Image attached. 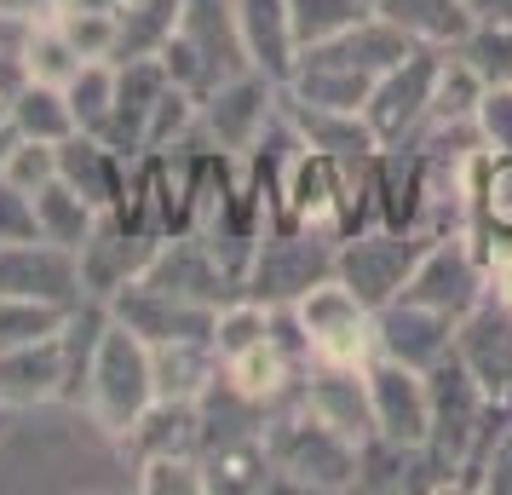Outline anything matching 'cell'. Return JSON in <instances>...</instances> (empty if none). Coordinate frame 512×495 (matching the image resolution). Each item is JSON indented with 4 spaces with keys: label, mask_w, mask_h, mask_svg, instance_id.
<instances>
[{
    "label": "cell",
    "mask_w": 512,
    "mask_h": 495,
    "mask_svg": "<svg viewBox=\"0 0 512 495\" xmlns=\"http://www.w3.org/2000/svg\"><path fill=\"white\" fill-rule=\"evenodd\" d=\"M409 47H415V41L374 12V18H363L357 29L334 35V41L300 47V64H294V75H288L282 93L305 98V104H328V110H363L369 93H374V81L392 70Z\"/></svg>",
    "instance_id": "1"
},
{
    "label": "cell",
    "mask_w": 512,
    "mask_h": 495,
    "mask_svg": "<svg viewBox=\"0 0 512 495\" xmlns=\"http://www.w3.org/2000/svg\"><path fill=\"white\" fill-rule=\"evenodd\" d=\"M265 449L277 461L282 490H317V495H340L357 490V444L300 398V386L282 403H271L265 421Z\"/></svg>",
    "instance_id": "2"
},
{
    "label": "cell",
    "mask_w": 512,
    "mask_h": 495,
    "mask_svg": "<svg viewBox=\"0 0 512 495\" xmlns=\"http://www.w3.org/2000/svg\"><path fill=\"white\" fill-rule=\"evenodd\" d=\"M156 403V369H150V340L133 334L121 323L116 311H110V323H104V340H98L93 352V375H87V421L116 444L127 426L139 421L144 409Z\"/></svg>",
    "instance_id": "3"
},
{
    "label": "cell",
    "mask_w": 512,
    "mask_h": 495,
    "mask_svg": "<svg viewBox=\"0 0 512 495\" xmlns=\"http://www.w3.org/2000/svg\"><path fill=\"white\" fill-rule=\"evenodd\" d=\"M438 236L432 231H392V225H363V231L340 236V248H334V277L363 300V306H386L397 300L409 277H415L420 254L432 248Z\"/></svg>",
    "instance_id": "4"
},
{
    "label": "cell",
    "mask_w": 512,
    "mask_h": 495,
    "mask_svg": "<svg viewBox=\"0 0 512 495\" xmlns=\"http://www.w3.org/2000/svg\"><path fill=\"white\" fill-rule=\"evenodd\" d=\"M334 236L300 231V225H271L259 236L254 260H248V277H242V294L259 300V306H294L300 294L334 277Z\"/></svg>",
    "instance_id": "5"
},
{
    "label": "cell",
    "mask_w": 512,
    "mask_h": 495,
    "mask_svg": "<svg viewBox=\"0 0 512 495\" xmlns=\"http://www.w3.org/2000/svg\"><path fill=\"white\" fill-rule=\"evenodd\" d=\"M282 110V87L271 81V75L259 70H236L225 75L219 87H208L202 93V139L213 144V150H225V156H248L259 139H265V127L277 121Z\"/></svg>",
    "instance_id": "6"
},
{
    "label": "cell",
    "mask_w": 512,
    "mask_h": 495,
    "mask_svg": "<svg viewBox=\"0 0 512 495\" xmlns=\"http://www.w3.org/2000/svg\"><path fill=\"white\" fill-rule=\"evenodd\" d=\"M300 311L305 346H311V363H369L374 357V306H363L340 277H323V283L294 300Z\"/></svg>",
    "instance_id": "7"
},
{
    "label": "cell",
    "mask_w": 512,
    "mask_h": 495,
    "mask_svg": "<svg viewBox=\"0 0 512 495\" xmlns=\"http://www.w3.org/2000/svg\"><path fill=\"white\" fill-rule=\"evenodd\" d=\"M438 70H443V47H409V52L392 64V70L374 81L369 104H363V116H369L374 139H380V144L415 139L420 127H426V110H432Z\"/></svg>",
    "instance_id": "8"
},
{
    "label": "cell",
    "mask_w": 512,
    "mask_h": 495,
    "mask_svg": "<svg viewBox=\"0 0 512 495\" xmlns=\"http://www.w3.org/2000/svg\"><path fill=\"white\" fill-rule=\"evenodd\" d=\"M484 294H489V265H484V254L472 248V236L466 231L438 236V242L420 254L409 288H403V300L438 306V311H449V317H466Z\"/></svg>",
    "instance_id": "9"
},
{
    "label": "cell",
    "mask_w": 512,
    "mask_h": 495,
    "mask_svg": "<svg viewBox=\"0 0 512 495\" xmlns=\"http://www.w3.org/2000/svg\"><path fill=\"white\" fill-rule=\"evenodd\" d=\"M156 236L133 231V225H121L116 213H98L93 236L75 248V265H81V294L87 300H116L127 283H139L144 271H150V260H156Z\"/></svg>",
    "instance_id": "10"
},
{
    "label": "cell",
    "mask_w": 512,
    "mask_h": 495,
    "mask_svg": "<svg viewBox=\"0 0 512 495\" xmlns=\"http://www.w3.org/2000/svg\"><path fill=\"white\" fill-rule=\"evenodd\" d=\"M369 375V403H374V432L392 438V444L426 449L432 438V392H426V369H409L397 357L374 352L363 363Z\"/></svg>",
    "instance_id": "11"
},
{
    "label": "cell",
    "mask_w": 512,
    "mask_h": 495,
    "mask_svg": "<svg viewBox=\"0 0 512 495\" xmlns=\"http://www.w3.org/2000/svg\"><path fill=\"white\" fill-rule=\"evenodd\" d=\"M466 190V236L484 254V265L512 248V156L507 150H472L461 167Z\"/></svg>",
    "instance_id": "12"
},
{
    "label": "cell",
    "mask_w": 512,
    "mask_h": 495,
    "mask_svg": "<svg viewBox=\"0 0 512 495\" xmlns=\"http://www.w3.org/2000/svg\"><path fill=\"white\" fill-rule=\"evenodd\" d=\"M455 334H461V317H449L438 306H420V300H386L374 311V352L397 357L409 369H432L455 352Z\"/></svg>",
    "instance_id": "13"
},
{
    "label": "cell",
    "mask_w": 512,
    "mask_h": 495,
    "mask_svg": "<svg viewBox=\"0 0 512 495\" xmlns=\"http://www.w3.org/2000/svg\"><path fill=\"white\" fill-rule=\"evenodd\" d=\"M426 190H432V167L420 144L403 139L374 150V225L426 231Z\"/></svg>",
    "instance_id": "14"
},
{
    "label": "cell",
    "mask_w": 512,
    "mask_h": 495,
    "mask_svg": "<svg viewBox=\"0 0 512 495\" xmlns=\"http://www.w3.org/2000/svg\"><path fill=\"white\" fill-rule=\"evenodd\" d=\"M455 352L466 357V369L478 375L489 403H495V409H512V306H501V300L484 294V300L461 317Z\"/></svg>",
    "instance_id": "15"
},
{
    "label": "cell",
    "mask_w": 512,
    "mask_h": 495,
    "mask_svg": "<svg viewBox=\"0 0 512 495\" xmlns=\"http://www.w3.org/2000/svg\"><path fill=\"white\" fill-rule=\"evenodd\" d=\"M0 294H24V300H58L81 306V265L70 248L52 242H0Z\"/></svg>",
    "instance_id": "16"
},
{
    "label": "cell",
    "mask_w": 512,
    "mask_h": 495,
    "mask_svg": "<svg viewBox=\"0 0 512 495\" xmlns=\"http://www.w3.org/2000/svg\"><path fill=\"white\" fill-rule=\"evenodd\" d=\"M110 311H116L121 323L133 334H144L150 346L156 340H213V317L219 311H208V306H190V300H173V294H162L156 283H127L110 300Z\"/></svg>",
    "instance_id": "17"
},
{
    "label": "cell",
    "mask_w": 512,
    "mask_h": 495,
    "mask_svg": "<svg viewBox=\"0 0 512 495\" xmlns=\"http://www.w3.org/2000/svg\"><path fill=\"white\" fill-rule=\"evenodd\" d=\"M236 41H242L248 70L288 87V75L300 64V35H294L288 0H236Z\"/></svg>",
    "instance_id": "18"
},
{
    "label": "cell",
    "mask_w": 512,
    "mask_h": 495,
    "mask_svg": "<svg viewBox=\"0 0 512 495\" xmlns=\"http://www.w3.org/2000/svg\"><path fill=\"white\" fill-rule=\"evenodd\" d=\"M300 398L323 415L334 432H346L351 444H363L374 432V403H369V375L357 363H311L300 375Z\"/></svg>",
    "instance_id": "19"
},
{
    "label": "cell",
    "mask_w": 512,
    "mask_h": 495,
    "mask_svg": "<svg viewBox=\"0 0 512 495\" xmlns=\"http://www.w3.org/2000/svg\"><path fill=\"white\" fill-rule=\"evenodd\" d=\"M167 64L162 58H121L116 64V110H110V127L98 139H110L127 156H144V127H150V110L156 98L167 93Z\"/></svg>",
    "instance_id": "20"
},
{
    "label": "cell",
    "mask_w": 512,
    "mask_h": 495,
    "mask_svg": "<svg viewBox=\"0 0 512 495\" xmlns=\"http://www.w3.org/2000/svg\"><path fill=\"white\" fill-rule=\"evenodd\" d=\"M64 398V346L58 334L29 340V346H6L0 352V409H41V403Z\"/></svg>",
    "instance_id": "21"
},
{
    "label": "cell",
    "mask_w": 512,
    "mask_h": 495,
    "mask_svg": "<svg viewBox=\"0 0 512 495\" xmlns=\"http://www.w3.org/2000/svg\"><path fill=\"white\" fill-rule=\"evenodd\" d=\"M127 167H133V156H127V150H116V144L98 139V133H81V127L58 144V179L81 190L98 213H110L121 202Z\"/></svg>",
    "instance_id": "22"
},
{
    "label": "cell",
    "mask_w": 512,
    "mask_h": 495,
    "mask_svg": "<svg viewBox=\"0 0 512 495\" xmlns=\"http://www.w3.org/2000/svg\"><path fill=\"white\" fill-rule=\"evenodd\" d=\"M116 449L139 467L156 455H202V421H196V403L190 398H156L139 421L116 438Z\"/></svg>",
    "instance_id": "23"
},
{
    "label": "cell",
    "mask_w": 512,
    "mask_h": 495,
    "mask_svg": "<svg viewBox=\"0 0 512 495\" xmlns=\"http://www.w3.org/2000/svg\"><path fill=\"white\" fill-rule=\"evenodd\" d=\"M282 121L300 133L305 150H323V156H369V150H380L363 110H328V104H305V98L282 93Z\"/></svg>",
    "instance_id": "24"
},
{
    "label": "cell",
    "mask_w": 512,
    "mask_h": 495,
    "mask_svg": "<svg viewBox=\"0 0 512 495\" xmlns=\"http://www.w3.org/2000/svg\"><path fill=\"white\" fill-rule=\"evenodd\" d=\"M196 421H202V449L213 444H242V438H265V421H271V403L248 398L225 369L208 380V392L196 398Z\"/></svg>",
    "instance_id": "25"
},
{
    "label": "cell",
    "mask_w": 512,
    "mask_h": 495,
    "mask_svg": "<svg viewBox=\"0 0 512 495\" xmlns=\"http://www.w3.org/2000/svg\"><path fill=\"white\" fill-rule=\"evenodd\" d=\"M392 29H403L415 47H461V35L478 24L472 0H380L374 6Z\"/></svg>",
    "instance_id": "26"
},
{
    "label": "cell",
    "mask_w": 512,
    "mask_h": 495,
    "mask_svg": "<svg viewBox=\"0 0 512 495\" xmlns=\"http://www.w3.org/2000/svg\"><path fill=\"white\" fill-rule=\"evenodd\" d=\"M202 478H208V490H219V495H265V490H282L277 461H271L265 438H242V444L202 449Z\"/></svg>",
    "instance_id": "27"
},
{
    "label": "cell",
    "mask_w": 512,
    "mask_h": 495,
    "mask_svg": "<svg viewBox=\"0 0 512 495\" xmlns=\"http://www.w3.org/2000/svg\"><path fill=\"white\" fill-rule=\"evenodd\" d=\"M150 369H156V398H202L208 380L225 369L213 340H156L150 346Z\"/></svg>",
    "instance_id": "28"
},
{
    "label": "cell",
    "mask_w": 512,
    "mask_h": 495,
    "mask_svg": "<svg viewBox=\"0 0 512 495\" xmlns=\"http://www.w3.org/2000/svg\"><path fill=\"white\" fill-rule=\"evenodd\" d=\"M35 219H41V242H52V248H70V254H75V248L93 236L98 208L75 185L52 179V185L35 190Z\"/></svg>",
    "instance_id": "29"
},
{
    "label": "cell",
    "mask_w": 512,
    "mask_h": 495,
    "mask_svg": "<svg viewBox=\"0 0 512 495\" xmlns=\"http://www.w3.org/2000/svg\"><path fill=\"white\" fill-rule=\"evenodd\" d=\"M6 116L18 121V133H24V139L64 144V139L75 133L70 93H64V87H47V81H24L18 93L6 98Z\"/></svg>",
    "instance_id": "30"
},
{
    "label": "cell",
    "mask_w": 512,
    "mask_h": 495,
    "mask_svg": "<svg viewBox=\"0 0 512 495\" xmlns=\"http://www.w3.org/2000/svg\"><path fill=\"white\" fill-rule=\"evenodd\" d=\"M116 18H121L116 64L121 58H162V47L179 29V0H127Z\"/></svg>",
    "instance_id": "31"
},
{
    "label": "cell",
    "mask_w": 512,
    "mask_h": 495,
    "mask_svg": "<svg viewBox=\"0 0 512 495\" xmlns=\"http://www.w3.org/2000/svg\"><path fill=\"white\" fill-rule=\"evenodd\" d=\"M484 87H512V18H478L461 35V47H449Z\"/></svg>",
    "instance_id": "32"
},
{
    "label": "cell",
    "mask_w": 512,
    "mask_h": 495,
    "mask_svg": "<svg viewBox=\"0 0 512 495\" xmlns=\"http://www.w3.org/2000/svg\"><path fill=\"white\" fill-rule=\"evenodd\" d=\"M64 93H70L75 127H81V133H104V127H110V110H116V64H110V58L81 64Z\"/></svg>",
    "instance_id": "33"
},
{
    "label": "cell",
    "mask_w": 512,
    "mask_h": 495,
    "mask_svg": "<svg viewBox=\"0 0 512 495\" xmlns=\"http://www.w3.org/2000/svg\"><path fill=\"white\" fill-rule=\"evenodd\" d=\"M288 12H294V35H300V47L334 41V35L357 29L363 18H374L369 0H288Z\"/></svg>",
    "instance_id": "34"
},
{
    "label": "cell",
    "mask_w": 512,
    "mask_h": 495,
    "mask_svg": "<svg viewBox=\"0 0 512 495\" xmlns=\"http://www.w3.org/2000/svg\"><path fill=\"white\" fill-rule=\"evenodd\" d=\"M70 306L58 300H24V294H0V352L6 346H29V340H47L64 329Z\"/></svg>",
    "instance_id": "35"
},
{
    "label": "cell",
    "mask_w": 512,
    "mask_h": 495,
    "mask_svg": "<svg viewBox=\"0 0 512 495\" xmlns=\"http://www.w3.org/2000/svg\"><path fill=\"white\" fill-rule=\"evenodd\" d=\"M478 98H484V81L466 70L455 52H443V70H438V87H432L426 127H443V121H472V116H478Z\"/></svg>",
    "instance_id": "36"
},
{
    "label": "cell",
    "mask_w": 512,
    "mask_h": 495,
    "mask_svg": "<svg viewBox=\"0 0 512 495\" xmlns=\"http://www.w3.org/2000/svg\"><path fill=\"white\" fill-rule=\"evenodd\" d=\"M87 58L64 41V29L58 24H35L29 29V47H24V70L29 81H47V87H70L75 70H81Z\"/></svg>",
    "instance_id": "37"
},
{
    "label": "cell",
    "mask_w": 512,
    "mask_h": 495,
    "mask_svg": "<svg viewBox=\"0 0 512 495\" xmlns=\"http://www.w3.org/2000/svg\"><path fill=\"white\" fill-rule=\"evenodd\" d=\"M52 24L64 29V41H70L87 64H93V58H110V64H116V47H121V18L116 12H81V6H64Z\"/></svg>",
    "instance_id": "38"
},
{
    "label": "cell",
    "mask_w": 512,
    "mask_h": 495,
    "mask_svg": "<svg viewBox=\"0 0 512 495\" xmlns=\"http://www.w3.org/2000/svg\"><path fill=\"white\" fill-rule=\"evenodd\" d=\"M133 484L144 495H208L202 455H156V461H139L133 467Z\"/></svg>",
    "instance_id": "39"
},
{
    "label": "cell",
    "mask_w": 512,
    "mask_h": 495,
    "mask_svg": "<svg viewBox=\"0 0 512 495\" xmlns=\"http://www.w3.org/2000/svg\"><path fill=\"white\" fill-rule=\"evenodd\" d=\"M0 179H12L18 190H35L41 185H52L58 179V144H47V139H24L18 150H12V162L0 167Z\"/></svg>",
    "instance_id": "40"
},
{
    "label": "cell",
    "mask_w": 512,
    "mask_h": 495,
    "mask_svg": "<svg viewBox=\"0 0 512 495\" xmlns=\"http://www.w3.org/2000/svg\"><path fill=\"white\" fill-rule=\"evenodd\" d=\"M0 242H41V219H35V196L0 179Z\"/></svg>",
    "instance_id": "41"
},
{
    "label": "cell",
    "mask_w": 512,
    "mask_h": 495,
    "mask_svg": "<svg viewBox=\"0 0 512 495\" xmlns=\"http://www.w3.org/2000/svg\"><path fill=\"white\" fill-rule=\"evenodd\" d=\"M478 139H484V150H507L512 156V87H484V98H478Z\"/></svg>",
    "instance_id": "42"
},
{
    "label": "cell",
    "mask_w": 512,
    "mask_h": 495,
    "mask_svg": "<svg viewBox=\"0 0 512 495\" xmlns=\"http://www.w3.org/2000/svg\"><path fill=\"white\" fill-rule=\"evenodd\" d=\"M29 18L24 12H12L6 0H0V58H24V47H29Z\"/></svg>",
    "instance_id": "43"
},
{
    "label": "cell",
    "mask_w": 512,
    "mask_h": 495,
    "mask_svg": "<svg viewBox=\"0 0 512 495\" xmlns=\"http://www.w3.org/2000/svg\"><path fill=\"white\" fill-rule=\"evenodd\" d=\"M489 300L512 306V248H501V254L489 260Z\"/></svg>",
    "instance_id": "44"
},
{
    "label": "cell",
    "mask_w": 512,
    "mask_h": 495,
    "mask_svg": "<svg viewBox=\"0 0 512 495\" xmlns=\"http://www.w3.org/2000/svg\"><path fill=\"white\" fill-rule=\"evenodd\" d=\"M12 12H24L29 24H52L58 12H64V0H6Z\"/></svg>",
    "instance_id": "45"
},
{
    "label": "cell",
    "mask_w": 512,
    "mask_h": 495,
    "mask_svg": "<svg viewBox=\"0 0 512 495\" xmlns=\"http://www.w3.org/2000/svg\"><path fill=\"white\" fill-rule=\"evenodd\" d=\"M18 144H24V133H18V121H12V116H0V167L12 162V150H18Z\"/></svg>",
    "instance_id": "46"
},
{
    "label": "cell",
    "mask_w": 512,
    "mask_h": 495,
    "mask_svg": "<svg viewBox=\"0 0 512 495\" xmlns=\"http://www.w3.org/2000/svg\"><path fill=\"white\" fill-rule=\"evenodd\" d=\"M64 6H81V12H121L127 0H64Z\"/></svg>",
    "instance_id": "47"
},
{
    "label": "cell",
    "mask_w": 512,
    "mask_h": 495,
    "mask_svg": "<svg viewBox=\"0 0 512 495\" xmlns=\"http://www.w3.org/2000/svg\"><path fill=\"white\" fill-rule=\"evenodd\" d=\"M6 426H12V409H0V438H6Z\"/></svg>",
    "instance_id": "48"
},
{
    "label": "cell",
    "mask_w": 512,
    "mask_h": 495,
    "mask_svg": "<svg viewBox=\"0 0 512 495\" xmlns=\"http://www.w3.org/2000/svg\"><path fill=\"white\" fill-rule=\"evenodd\" d=\"M0 116H6V98H0Z\"/></svg>",
    "instance_id": "49"
},
{
    "label": "cell",
    "mask_w": 512,
    "mask_h": 495,
    "mask_svg": "<svg viewBox=\"0 0 512 495\" xmlns=\"http://www.w3.org/2000/svg\"><path fill=\"white\" fill-rule=\"evenodd\" d=\"M369 6H380V0H369Z\"/></svg>",
    "instance_id": "50"
}]
</instances>
